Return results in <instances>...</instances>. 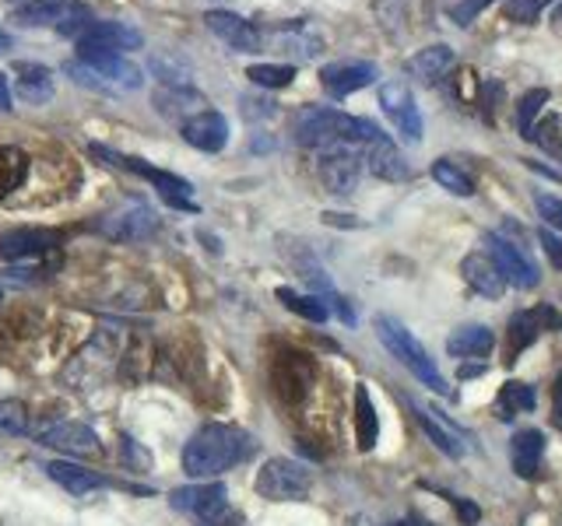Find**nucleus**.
Instances as JSON below:
<instances>
[{"label":"nucleus","mask_w":562,"mask_h":526,"mask_svg":"<svg viewBox=\"0 0 562 526\" xmlns=\"http://www.w3.org/2000/svg\"><path fill=\"white\" fill-rule=\"evenodd\" d=\"M509 453H514V470L520 478H535L544 456V432L538 428H520L509 443Z\"/></svg>","instance_id":"cd10ccee"},{"label":"nucleus","mask_w":562,"mask_h":526,"mask_svg":"<svg viewBox=\"0 0 562 526\" xmlns=\"http://www.w3.org/2000/svg\"><path fill=\"white\" fill-rule=\"evenodd\" d=\"M46 473L53 481H57L64 491H70V495H88V491L102 488V478L92 470H85L78 464H67V460H49L46 464Z\"/></svg>","instance_id":"c756f323"},{"label":"nucleus","mask_w":562,"mask_h":526,"mask_svg":"<svg viewBox=\"0 0 562 526\" xmlns=\"http://www.w3.org/2000/svg\"><path fill=\"white\" fill-rule=\"evenodd\" d=\"M75 43H92V46H102V49H116L127 57V49H140L145 46V35H140L137 28L123 25V22H95L88 25Z\"/></svg>","instance_id":"4be33fe9"},{"label":"nucleus","mask_w":562,"mask_h":526,"mask_svg":"<svg viewBox=\"0 0 562 526\" xmlns=\"http://www.w3.org/2000/svg\"><path fill=\"white\" fill-rule=\"evenodd\" d=\"M14 22L25 28H53L60 35H78L95 22V14L85 4H75V0H49V4H35V8H22L14 11Z\"/></svg>","instance_id":"423d86ee"},{"label":"nucleus","mask_w":562,"mask_h":526,"mask_svg":"<svg viewBox=\"0 0 562 526\" xmlns=\"http://www.w3.org/2000/svg\"><path fill=\"white\" fill-rule=\"evenodd\" d=\"M412 408H415V418H418L422 432L432 438V446L439 453H447L450 460H461V456H464V432H457L450 425V418L439 414L436 408H422V403H412Z\"/></svg>","instance_id":"6ab92c4d"},{"label":"nucleus","mask_w":562,"mask_h":526,"mask_svg":"<svg viewBox=\"0 0 562 526\" xmlns=\"http://www.w3.org/2000/svg\"><path fill=\"white\" fill-rule=\"evenodd\" d=\"M499 403H503V421H514L517 414H527V411H535V403H538V393H535V386H527L520 379H509L503 382V390H499Z\"/></svg>","instance_id":"7c9ffc66"},{"label":"nucleus","mask_w":562,"mask_h":526,"mask_svg":"<svg viewBox=\"0 0 562 526\" xmlns=\"http://www.w3.org/2000/svg\"><path fill=\"white\" fill-rule=\"evenodd\" d=\"M32 169V158L14 148V145H0V204H4L18 186H25Z\"/></svg>","instance_id":"c85d7f7f"},{"label":"nucleus","mask_w":562,"mask_h":526,"mask_svg":"<svg viewBox=\"0 0 562 526\" xmlns=\"http://www.w3.org/2000/svg\"><path fill=\"white\" fill-rule=\"evenodd\" d=\"M169 502H172V508H180V513H190V516H198L204 523H215L228 508V491H225L222 481L183 484V488L169 491Z\"/></svg>","instance_id":"f8f14e48"},{"label":"nucleus","mask_w":562,"mask_h":526,"mask_svg":"<svg viewBox=\"0 0 562 526\" xmlns=\"http://www.w3.org/2000/svg\"><path fill=\"white\" fill-rule=\"evenodd\" d=\"M376 435H380V421L373 411V400H369V390L359 386L356 390V438H359V449H373L376 446Z\"/></svg>","instance_id":"2f4dec72"},{"label":"nucleus","mask_w":562,"mask_h":526,"mask_svg":"<svg viewBox=\"0 0 562 526\" xmlns=\"http://www.w3.org/2000/svg\"><path fill=\"white\" fill-rule=\"evenodd\" d=\"M155 228H158V215L145 201H123L120 207H113L110 215H102V221H99V232L113 242L148 239Z\"/></svg>","instance_id":"9d476101"},{"label":"nucleus","mask_w":562,"mask_h":526,"mask_svg":"<svg viewBox=\"0 0 562 526\" xmlns=\"http://www.w3.org/2000/svg\"><path fill=\"white\" fill-rule=\"evenodd\" d=\"M461 274L482 298H503L506 295V277L499 274V267L485 253H468L461 260Z\"/></svg>","instance_id":"393cba45"},{"label":"nucleus","mask_w":562,"mask_h":526,"mask_svg":"<svg viewBox=\"0 0 562 526\" xmlns=\"http://www.w3.org/2000/svg\"><path fill=\"white\" fill-rule=\"evenodd\" d=\"M316 175H321L324 190L334 193V197H348V193H356L359 175H362V155H359V148L334 145V148L316 151Z\"/></svg>","instance_id":"6e6552de"},{"label":"nucleus","mask_w":562,"mask_h":526,"mask_svg":"<svg viewBox=\"0 0 562 526\" xmlns=\"http://www.w3.org/2000/svg\"><path fill=\"white\" fill-rule=\"evenodd\" d=\"M496 0H457V4H450V22L453 25H461V28H468L471 22H479V14L485 11V8H492Z\"/></svg>","instance_id":"a19ab883"},{"label":"nucleus","mask_w":562,"mask_h":526,"mask_svg":"<svg viewBox=\"0 0 562 526\" xmlns=\"http://www.w3.org/2000/svg\"><path fill=\"white\" fill-rule=\"evenodd\" d=\"M552 400H555V408H552V425L562 428V373L555 376V390H552Z\"/></svg>","instance_id":"a18cd8bd"},{"label":"nucleus","mask_w":562,"mask_h":526,"mask_svg":"<svg viewBox=\"0 0 562 526\" xmlns=\"http://www.w3.org/2000/svg\"><path fill=\"white\" fill-rule=\"evenodd\" d=\"M549 102V92L544 88H535V92H527L517 105V130L524 140H531V130H535V116L541 113V105Z\"/></svg>","instance_id":"4c0bfd02"},{"label":"nucleus","mask_w":562,"mask_h":526,"mask_svg":"<svg viewBox=\"0 0 562 526\" xmlns=\"http://www.w3.org/2000/svg\"><path fill=\"white\" fill-rule=\"evenodd\" d=\"M492 347H496V333H492L488 327H482V323L461 327V330H453L447 338L450 358H485Z\"/></svg>","instance_id":"bb28decb"},{"label":"nucleus","mask_w":562,"mask_h":526,"mask_svg":"<svg viewBox=\"0 0 562 526\" xmlns=\"http://www.w3.org/2000/svg\"><path fill=\"white\" fill-rule=\"evenodd\" d=\"M40 446L60 449L70 456H92L99 449V435L81 425V421H64V425H53L40 435Z\"/></svg>","instance_id":"aec40b11"},{"label":"nucleus","mask_w":562,"mask_h":526,"mask_svg":"<svg viewBox=\"0 0 562 526\" xmlns=\"http://www.w3.org/2000/svg\"><path fill=\"white\" fill-rule=\"evenodd\" d=\"M447 499L457 505V513H461V519H464L468 526H471V523H479V516H482V513H479V505L468 502V499H457V495H447Z\"/></svg>","instance_id":"c03bdc74"},{"label":"nucleus","mask_w":562,"mask_h":526,"mask_svg":"<svg viewBox=\"0 0 562 526\" xmlns=\"http://www.w3.org/2000/svg\"><path fill=\"white\" fill-rule=\"evenodd\" d=\"M376 134H380L376 123H369L362 116H348L341 110H330V105H306L295 119V140L313 151H324L334 145L366 148Z\"/></svg>","instance_id":"f03ea898"},{"label":"nucleus","mask_w":562,"mask_h":526,"mask_svg":"<svg viewBox=\"0 0 562 526\" xmlns=\"http://www.w3.org/2000/svg\"><path fill=\"white\" fill-rule=\"evenodd\" d=\"M541 333L535 312H517L514 320H509V330H506V362H517V355L524 347H531L535 338Z\"/></svg>","instance_id":"473e14b6"},{"label":"nucleus","mask_w":562,"mask_h":526,"mask_svg":"<svg viewBox=\"0 0 562 526\" xmlns=\"http://www.w3.org/2000/svg\"><path fill=\"white\" fill-rule=\"evenodd\" d=\"M271 382L281 400H299L313 382V365L306 362V355H281L271 368Z\"/></svg>","instance_id":"5701e85b"},{"label":"nucleus","mask_w":562,"mask_h":526,"mask_svg":"<svg viewBox=\"0 0 562 526\" xmlns=\"http://www.w3.org/2000/svg\"><path fill=\"white\" fill-rule=\"evenodd\" d=\"M373 327H376L380 344L391 351V355L408 368L422 386H429L432 393H443V397L450 393V382L443 379V373H439L436 362L429 358V351L412 338V330H404V323H397L394 316H376Z\"/></svg>","instance_id":"7ed1b4c3"},{"label":"nucleus","mask_w":562,"mask_h":526,"mask_svg":"<svg viewBox=\"0 0 562 526\" xmlns=\"http://www.w3.org/2000/svg\"><path fill=\"white\" fill-rule=\"evenodd\" d=\"M450 67H453V49L443 46V43L418 49L415 57H408V64H404V70H408V78H415V81H422V84H436L439 78L447 75Z\"/></svg>","instance_id":"a878e982"},{"label":"nucleus","mask_w":562,"mask_h":526,"mask_svg":"<svg viewBox=\"0 0 562 526\" xmlns=\"http://www.w3.org/2000/svg\"><path fill=\"white\" fill-rule=\"evenodd\" d=\"M362 162H366V169L373 172L376 180H383V183H404V180L412 175V165L404 162V155L397 151V145H394V140L386 137L383 130L362 148Z\"/></svg>","instance_id":"ddd939ff"},{"label":"nucleus","mask_w":562,"mask_h":526,"mask_svg":"<svg viewBox=\"0 0 562 526\" xmlns=\"http://www.w3.org/2000/svg\"><path fill=\"white\" fill-rule=\"evenodd\" d=\"M482 373H485V365H464V368H461V376H464V379H468V376H482Z\"/></svg>","instance_id":"09e8293b"},{"label":"nucleus","mask_w":562,"mask_h":526,"mask_svg":"<svg viewBox=\"0 0 562 526\" xmlns=\"http://www.w3.org/2000/svg\"><path fill=\"white\" fill-rule=\"evenodd\" d=\"M92 155L102 158V162L123 169V172H134V175H140V180H148L158 193H162V201L169 207H176V210H198V204L190 201L193 186L183 180V175H172L166 169H155V165L145 162V158H127V155H120L113 148H102V145H92Z\"/></svg>","instance_id":"20e7f679"},{"label":"nucleus","mask_w":562,"mask_h":526,"mask_svg":"<svg viewBox=\"0 0 562 526\" xmlns=\"http://www.w3.org/2000/svg\"><path fill=\"white\" fill-rule=\"evenodd\" d=\"M531 140H535V145H538L544 155H552L555 162H562V116L549 113L541 123H535Z\"/></svg>","instance_id":"c9c22d12"},{"label":"nucleus","mask_w":562,"mask_h":526,"mask_svg":"<svg viewBox=\"0 0 562 526\" xmlns=\"http://www.w3.org/2000/svg\"><path fill=\"white\" fill-rule=\"evenodd\" d=\"M180 134L190 148L215 155L228 145V119L218 110H201L198 116H190L187 123H180Z\"/></svg>","instance_id":"f3484780"},{"label":"nucleus","mask_w":562,"mask_h":526,"mask_svg":"<svg viewBox=\"0 0 562 526\" xmlns=\"http://www.w3.org/2000/svg\"><path fill=\"white\" fill-rule=\"evenodd\" d=\"M246 78L260 88H285L295 78V67L292 64H254L246 70Z\"/></svg>","instance_id":"e433bc0d"},{"label":"nucleus","mask_w":562,"mask_h":526,"mask_svg":"<svg viewBox=\"0 0 562 526\" xmlns=\"http://www.w3.org/2000/svg\"><path fill=\"white\" fill-rule=\"evenodd\" d=\"M544 8H549V0H506L503 14L517 25H535Z\"/></svg>","instance_id":"ea45409f"},{"label":"nucleus","mask_w":562,"mask_h":526,"mask_svg":"<svg viewBox=\"0 0 562 526\" xmlns=\"http://www.w3.org/2000/svg\"><path fill=\"white\" fill-rule=\"evenodd\" d=\"M552 28H555V35H562V4H559L555 14H552Z\"/></svg>","instance_id":"8fccbe9b"},{"label":"nucleus","mask_w":562,"mask_h":526,"mask_svg":"<svg viewBox=\"0 0 562 526\" xmlns=\"http://www.w3.org/2000/svg\"><path fill=\"white\" fill-rule=\"evenodd\" d=\"M482 239H485L488 260L499 267V274L506 277V285H514V288H520V291H531V288H538L541 274H538L535 263L524 256V250H520L517 242H509L503 232H485Z\"/></svg>","instance_id":"1a4fd4ad"},{"label":"nucleus","mask_w":562,"mask_h":526,"mask_svg":"<svg viewBox=\"0 0 562 526\" xmlns=\"http://www.w3.org/2000/svg\"><path fill=\"white\" fill-rule=\"evenodd\" d=\"M14 92L29 105H46L53 95H57L53 70L43 64H14Z\"/></svg>","instance_id":"b1692460"},{"label":"nucleus","mask_w":562,"mask_h":526,"mask_svg":"<svg viewBox=\"0 0 562 526\" xmlns=\"http://www.w3.org/2000/svg\"><path fill=\"white\" fill-rule=\"evenodd\" d=\"M538 239H541V250L549 253L552 267L562 271V236H555L552 228H538Z\"/></svg>","instance_id":"37998d69"},{"label":"nucleus","mask_w":562,"mask_h":526,"mask_svg":"<svg viewBox=\"0 0 562 526\" xmlns=\"http://www.w3.org/2000/svg\"><path fill=\"white\" fill-rule=\"evenodd\" d=\"M535 207L544 221V228H559L562 232V201L552 197V193H535Z\"/></svg>","instance_id":"79ce46f5"},{"label":"nucleus","mask_w":562,"mask_h":526,"mask_svg":"<svg viewBox=\"0 0 562 526\" xmlns=\"http://www.w3.org/2000/svg\"><path fill=\"white\" fill-rule=\"evenodd\" d=\"M432 180L443 190H450L453 197H474V180L457 162H450V158H436V162H432Z\"/></svg>","instance_id":"72a5a7b5"},{"label":"nucleus","mask_w":562,"mask_h":526,"mask_svg":"<svg viewBox=\"0 0 562 526\" xmlns=\"http://www.w3.org/2000/svg\"><path fill=\"white\" fill-rule=\"evenodd\" d=\"M373 81H376V64H366V60H338V64H327L321 70L324 92L334 99H348L351 92L369 88Z\"/></svg>","instance_id":"4468645a"},{"label":"nucleus","mask_w":562,"mask_h":526,"mask_svg":"<svg viewBox=\"0 0 562 526\" xmlns=\"http://www.w3.org/2000/svg\"><path fill=\"white\" fill-rule=\"evenodd\" d=\"M151 102H155V110L162 113L166 119H180V123H187L190 116H198V113H201L204 95H201L193 84H158Z\"/></svg>","instance_id":"412c9836"},{"label":"nucleus","mask_w":562,"mask_h":526,"mask_svg":"<svg viewBox=\"0 0 562 526\" xmlns=\"http://www.w3.org/2000/svg\"><path fill=\"white\" fill-rule=\"evenodd\" d=\"M278 302H285L289 312L303 316V320H310V323H324L327 316H330V309H327L324 298H316V295H299V291H292V288H278Z\"/></svg>","instance_id":"f704fd0d"},{"label":"nucleus","mask_w":562,"mask_h":526,"mask_svg":"<svg viewBox=\"0 0 562 526\" xmlns=\"http://www.w3.org/2000/svg\"><path fill=\"white\" fill-rule=\"evenodd\" d=\"M257 443L233 425H204L193 432L183 449V470L190 478H215V473L250 460Z\"/></svg>","instance_id":"f257e3e1"},{"label":"nucleus","mask_w":562,"mask_h":526,"mask_svg":"<svg viewBox=\"0 0 562 526\" xmlns=\"http://www.w3.org/2000/svg\"><path fill=\"white\" fill-rule=\"evenodd\" d=\"M60 245V232L49 228H11L0 236V260H32L46 256Z\"/></svg>","instance_id":"2eb2a0df"},{"label":"nucleus","mask_w":562,"mask_h":526,"mask_svg":"<svg viewBox=\"0 0 562 526\" xmlns=\"http://www.w3.org/2000/svg\"><path fill=\"white\" fill-rule=\"evenodd\" d=\"M158 362H162V351L148 338V333H134L127 351L120 358V379L123 382H145L158 376Z\"/></svg>","instance_id":"a211bd4d"},{"label":"nucleus","mask_w":562,"mask_h":526,"mask_svg":"<svg viewBox=\"0 0 562 526\" xmlns=\"http://www.w3.org/2000/svg\"><path fill=\"white\" fill-rule=\"evenodd\" d=\"M0 302H4V291H0Z\"/></svg>","instance_id":"864d4df0"},{"label":"nucleus","mask_w":562,"mask_h":526,"mask_svg":"<svg viewBox=\"0 0 562 526\" xmlns=\"http://www.w3.org/2000/svg\"><path fill=\"white\" fill-rule=\"evenodd\" d=\"M8 4H14V11H22V8H35V4H49V0H8Z\"/></svg>","instance_id":"de8ad7c7"},{"label":"nucleus","mask_w":562,"mask_h":526,"mask_svg":"<svg viewBox=\"0 0 562 526\" xmlns=\"http://www.w3.org/2000/svg\"><path fill=\"white\" fill-rule=\"evenodd\" d=\"M380 105L386 119L394 123V130L408 140V145H422V134H426V123H422L418 102L412 95V88L404 81H386L380 88Z\"/></svg>","instance_id":"9b49d317"},{"label":"nucleus","mask_w":562,"mask_h":526,"mask_svg":"<svg viewBox=\"0 0 562 526\" xmlns=\"http://www.w3.org/2000/svg\"><path fill=\"white\" fill-rule=\"evenodd\" d=\"M257 495L271 499V502H299L310 495L313 488V473L306 464L285 460V456H274L260 470H257Z\"/></svg>","instance_id":"39448f33"},{"label":"nucleus","mask_w":562,"mask_h":526,"mask_svg":"<svg viewBox=\"0 0 562 526\" xmlns=\"http://www.w3.org/2000/svg\"><path fill=\"white\" fill-rule=\"evenodd\" d=\"M204 25L215 32L222 43H228V46L239 49V53H257L260 43H263L260 28L254 22H246V18L236 14V11H207L204 14Z\"/></svg>","instance_id":"dca6fc26"},{"label":"nucleus","mask_w":562,"mask_h":526,"mask_svg":"<svg viewBox=\"0 0 562 526\" xmlns=\"http://www.w3.org/2000/svg\"><path fill=\"white\" fill-rule=\"evenodd\" d=\"M78 60L95 70V75L105 81V88L116 95V92H137L140 84H145V75H140V67L131 64L123 53L116 49H102V46H92V43H78Z\"/></svg>","instance_id":"0eeeda50"},{"label":"nucleus","mask_w":562,"mask_h":526,"mask_svg":"<svg viewBox=\"0 0 562 526\" xmlns=\"http://www.w3.org/2000/svg\"><path fill=\"white\" fill-rule=\"evenodd\" d=\"M4 49H11V35L0 32V53H4Z\"/></svg>","instance_id":"3c124183"},{"label":"nucleus","mask_w":562,"mask_h":526,"mask_svg":"<svg viewBox=\"0 0 562 526\" xmlns=\"http://www.w3.org/2000/svg\"><path fill=\"white\" fill-rule=\"evenodd\" d=\"M29 411L22 400H0V435H25Z\"/></svg>","instance_id":"58836bf2"},{"label":"nucleus","mask_w":562,"mask_h":526,"mask_svg":"<svg viewBox=\"0 0 562 526\" xmlns=\"http://www.w3.org/2000/svg\"><path fill=\"white\" fill-rule=\"evenodd\" d=\"M394 526H426V523H415V519H401V523H394Z\"/></svg>","instance_id":"603ef678"},{"label":"nucleus","mask_w":562,"mask_h":526,"mask_svg":"<svg viewBox=\"0 0 562 526\" xmlns=\"http://www.w3.org/2000/svg\"><path fill=\"white\" fill-rule=\"evenodd\" d=\"M0 110H14V105H11V88H8V78L4 75H0Z\"/></svg>","instance_id":"49530a36"}]
</instances>
